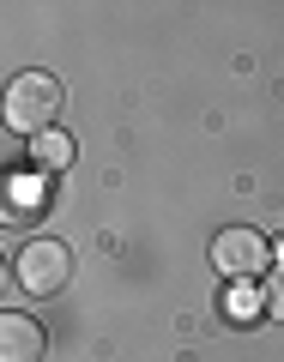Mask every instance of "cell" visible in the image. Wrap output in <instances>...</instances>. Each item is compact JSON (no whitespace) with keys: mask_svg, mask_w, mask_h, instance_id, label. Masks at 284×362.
<instances>
[{"mask_svg":"<svg viewBox=\"0 0 284 362\" xmlns=\"http://www.w3.org/2000/svg\"><path fill=\"white\" fill-rule=\"evenodd\" d=\"M49 338L30 314H0V362H42Z\"/></svg>","mask_w":284,"mask_h":362,"instance_id":"4","label":"cell"},{"mask_svg":"<svg viewBox=\"0 0 284 362\" xmlns=\"http://www.w3.org/2000/svg\"><path fill=\"white\" fill-rule=\"evenodd\" d=\"M266 254H272L266 235L248 230V223L212 235V259H218V272H224V278H236V284H242V278H254V272H266Z\"/></svg>","mask_w":284,"mask_h":362,"instance_id":"3","label":"cell"},{"mask_svg":"<svg viewBox=\"0 0 284 362\" xmlns=\"http://www.w3.org/2000/svg\"><path fill=\"white\" fill-rule=\"evenodd\" d=\"M30 163L42 169V175H61L67 163H73V139H67V133H42V139H30Z\"/></svg>","mask_w":284,"mask_h":362,"instance_id":"5","label":"cell"},{"mask_svg":"<svg viewBox=\"0 0 284 362\" xmlns=\"http://www.w3.org/2000/svg\"><path fill=\"white\" fill-rule=\"evenodd\" d=\"M55 115H61V78L55 73H18L13 90H6V127L42 139L55 127Z\"/></svg>","mask_w":284,"mask_h":362,"instance_id":"1","label":"cell"},{"mask_svg":"<svg viewBox=\"0 0 284 362\" xmlns=\"http://www.w3.org/2000/svg\"><path fill=\"white\" fill-rule=\"evenodd\" d=\"M224 308H230L236 320H260V314H266V290H248V284H236L230 296H224Z\"/></svg>","mask_w":284,"mask_h":362,"instance_id":"6","label":"cell"},{"mask_svg":"<svg viewBox=\"0 0 284 362\" xmlns=\"http://www.w3.org/2000/svg\"><path fill=\"white\" fill-rule=\"evenodd\" d=\"M266 314L284 320V272H272V284H266Z\"/></svg>","mask_w":284,"mask_h":362,"instance_id":"7","label":"cell"},{"mask_svg":"<svg viewBox=\"0 0 284 362\" xmlns=\"http://www.w3.org/2000/svg\"><path fill=\"white\" fill-rule=\"evenodd\" d=\"M13 278H18V290H25V296H61V290L73 284V247L55 242V235H37V242L18 247Z\"/></svg>","mask_w":284,"mask_h":362,"instance_id":"2","label":"cell"}]
</instances>
